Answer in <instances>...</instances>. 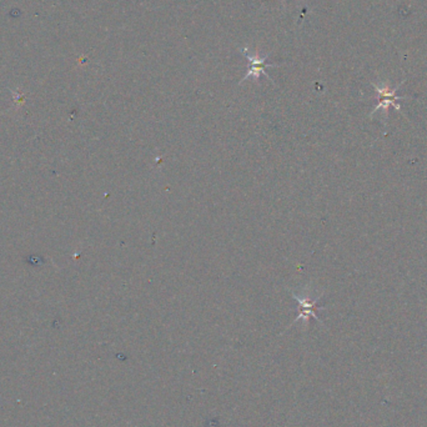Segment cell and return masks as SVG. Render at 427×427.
<instances>
[{"label":"cell","mask_w":427,"mask_h":427,"mask_svg":"<svg viewBox=\"0 0 427 427\" xmlns=\"http://www.w3.org/2000/svg\"><path fill=\"white\" fill-rule=\"evenodd\" d=\"M240 52L242 55H245V58L249 61V70H247V73L244 75V78L241 79L240 84H242V83L247 81V79H250V78L254 79L255 81H260L261 75H265L269 81H273V79L269 76V74L267 73L265 69H267V67H279L280 65L267 61V58H269L270 53H267V55L261 56L260 54L258 53V52L250 53V52H249V48L247 47L241 48Z\"/></svg>","instance_id":"cell-1"},{"label":"cell","mask_w":427,"mask_h":427,"mask_svg":"<svg viewBox=\"0 0 427 427\" xmlns=\"http://www.w3.org/2000/svg\"><path fill=\"white\" fill-rule=\"evenodd\" d=\"M300 294H298L295 290L293 291V298L299 304V316L295 319L294 322L300 320L307 321L310 317H314L315 320L320 321L316 315V310L319 309L317 302H319L321 295L314 298L313 295H310L311 293H307L306 290L301 291Z\"/></svg>","instance_id":"cell-2"},{"label":"cell","mask_w":427,"mask_h":427,"mask_svg":"<svg viewBox=\"0 0 427 427\" xmlns=\"http://www.w3.org/2000/svg\"><path fill=\"white\" fill-rule=\"evenodd\" d=\"M404 81H402L401 84H399L397 87H395V89H390L388 85H384V87H382V85L374 84L375 92H376L377 96H379V103H377V105L375 107L373 115H374L376 112H379V110H385V112H386L388 107H394L396 110H401V107L397 103L400 101H404V99H406V96H399V95H397V92H399L401 85L404 84Z\"/></svg>","instance_id":"cell-3"},{"label":"cell","mask_w":427,"mask_h":427,"mask_svg":"<svg viewBox=\"0 0 427 427\" xmlns=\"http://www.w3.org/2000/svg\"><path fill=\"white\" fill-rule=\"evenodd\" d=\"M282 1H284V3H285V0H282Z\"/></svg>","instance_id":"cell-4"}]
</instances>
